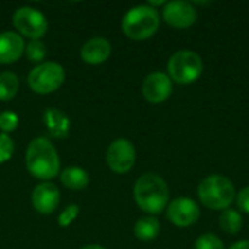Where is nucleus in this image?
<instances>
[{
    "instance_id": "obj_21",
    "label": "nucleus",
    "mask_w": 249,
    "mask_h": 249,
    "mask_svg": "<svg viewBox=\"0 0 249 249\" xmlns=\"http://www.w3.org/2000/svg\"><path fill=\"white\" fill-rule=\"evenodd\" d=\"M19 125V117L12 111L0 112V131L3 134H9L15 131Z\"/></svg>"
},
{
    "instance_id": "obj_6",
    "label": "nucleus",
    "mask_w": 249,
    "mask_h": 249,
    "mask_svg": "<svg viewBox=\"0 0 249 249\" xmlns=\"http://www.w3.org/2000/svg\"><path fill=\"white\" fill-rule=\"evenodd\" d=\"M66 73L63 66L54 61L41 63L31 70L28 74V85L29 88L39 95L53 93L57 90L64 82Z\"/></svg>"
},
{
    "instance_id": "obj_24",
    "label": "nucleus",
    "mask_w": 249,
    "mask_h": 249,
    "mask_svg": "<svg viewBox=\"0 0 249 249\" xmlns=\"http://www.w3.org/2000/svg\"><path fill=\"white\" fill-rule=\"evenodd\" d=\"M77 216H79V206L77 204H71V206L66 207L60 213V216H58V225L61 228H67V226H70L77 219Z\"/></svg>"
},
{
    "instance_id": "obj_7",
    "label": "nucleus",
    "mask_w": 249,
    "mask_h": 249,
    "mask_svg": "<svg viewBox=\"0 0 249 249\" xmlns=\"http://www.w3.org/2000/svg\"><path fill=\"white\" fill-rule=\"evenodd\" d=\"M12 20L15 28L23 36H28L31 39H41L48 29V20L44 13L31 6L16 9Z\"/></svg>"
},
{
    "instance_id": "obj_3",
    "label": "nucleus",
    "mask_w": 249,
    "mask_h": 249,
    "mask_svg": "<svg viewBox=\"0 0 249 249\" xmlns=\"http://www.w3.org/2000/svg\"><path fill=\"white\" fill-rule=\"evenodd\" d=\"M160 23L159 13L149 4H140L131 7L123 18V32L136 41H143L155 35Z\"/></svg>"
},
{
    "instance_id": "obj_8",
    "label": "nucleus",
    "mask_w": 249,
    "mask_h": 249,
    "mask_svg": "<svg viewBox=\"0 0 249 249\" xmlns=\"http://www.w3.org/2000/svg\"><path fill=\"white\" fill-rule=\"evenodd\" d=\"M136 162V149L127 139L114 140L107 150V163L117 174L128 172Z\"/></svg>"
},
{
    "instance_id": "obj_12",
    "label": "nucleus",
    "mask_w": 249,
    "mask_h": 249,
    "mask_svg": "<svg viewBox=\"0 0 249 249\" xmlns=\"http://www.w3.org/2000/svg\"><path fill=\"white\" fill-rule=\"evenodd\" d=\"M32 206L41 214H51L60 203V191L51 182H42L32 191Z\"/></svg>"
},
{
    "instance_id": "obj_9",
    "label": "nucleus",
    "mask_w": 249,
    "mask_h": 249,
    "mask_svg": "<svg viewBox=\"0 0 249 249\" xmlns=\"http://www.w3.org/2000/svg\"><path fill=\"white\" fill-rule=\"evenodd\" d=\"M163 19L168 25L174 28H190L197 20V12L193 3L185 0L169 1L163 7Z\"/></svg>"
},
{
    "instance_id": "obj_18",
    "label": "nucleus",
    "mask_w": 249,
    "mask_h": 249,
    "mask_svg": "<svg viewBox=\"0 0 249 249\" xmlns=\"http://www.w3.org/2000/svg\"><path fill=\"white\" fill-rule=\"evenodd\" d=\"M19 89V79L12 71L0 73V101H10L16 96Z\"/></svg>"
},
{
    "instance_id": "obj_5",
    "label": "nucleus",
    "mask_w": 249,
    "mask_h": 249,
    "mask_svg": "<svg viewBox=\"0 0 249 249\" xmlns=\"http://www.w3.org/2000/svg\"><path fill=\"white\" fill-rule=\"evenodd\" d=\"M204 70V64L201 57L190 50H181L172 54L168 61V71L171 80L188 85L196 82Z\"/></svg>"
},
{
    "instance_id": "obj_25",
    "label": "nucleus",
    "mask_w": 249,
    "mask_h": 249,
    "mask_svg": "<svg viewBox=\"0 0 249 249\" xmlns=\"http://www.w3.org/2000/svg\"><path fill=\"white\" fill-rule=\"evenodd\" d=\"M236 203L239 210H242L244 213H249V185L239 191V194L236 196Z\"/></svg>"
},
{
    "instance_id": "obj_10",
    "label": "nucleus",
    "mask_w": 249,
    "mask_h": 249,
    "mask_svg": "<svg viewBox=\"0 0 249 249\" xmlns=\"http://www.w3.org/2000/svg\"><path fill=\"white\" fill-rule=\"evenodd\" d=\"M168 219L179 228H187L194 225L200 217V209L196 201H193L188 197H179L169 203Z\"/></svg>"
},
{
    "instance_id": "obj_27",
    "label": "nucleus",
    "mask_w": 249,
    "mask_h": 249,
    "mask_svg": "<svg viewBox=\"0 0 249 249\" xmlns=\"http://www.w3.org/2000/svg\"><path fill=\"white\" fill-rule=\"evenodd\" d=\"M82 249H105L104 247H99V245H86V247H83Z\"/></svg>"
},
{
    "instance_id": "obj_19",
    "label": "nucleus",
    "mask_w": 249,
    "mask_h": 249,
    "mask_svg": "<svg viewBox=\"0 0 249 249\" xmlns=\"http://www.w3.org/2000/svg\"><path fill=\"white\" fill-rule=\"evenodd\" d=\"M219 223L222 231L231 235H236L242 229V216L233 209H226L222 212L219 217Z\"/></svg>"
},
{
    "instance_id": "obj_15",
    "label": "nucleus",
    "mask_w": 249,
    "mask_h": 249,
    "mask_svg": "<svg viewBox=\"0 0 249 249\" xmlns=\"http://www.w3.org/2000/svg\"><path fill=\"white\" fill-rule=\"evenodd\" d=\"M44 124L48 133L55 139H66L70 134V118L57 108H48L44 112Z\"/></svg>"
},
{
    "instance_id": "obj_11",
    "label": "nucleus",
    "mask_w": 249,
    "mask_h": 249,
    "mask_svg": "<svg viewBox=\"0 0 249 249\" xmlns=\"http://www.w3.org/2000/svg\"><path fill=\"white\" fill-rule=\"evenodd\" d=\"M142 93L146 101L152 104H160L166 101L172 93V80L162 71L150 73L142 85Z\"/></svg>"
},
{
    "instance_id": "obj_17",
    "label": "nucleus",
    "mask_w": 249,
    "mask_h": 249,
    "mask_svg": "<svg viewBox=\"0 0 249 249\" xmlns=\"http://www.w3.org/2000/svg\"><path fill=\"white\" fill-rule=\"evenodd\" d=\"M159 232H160V223L158 219L152 216L139 219L134 226V235L140 241H152L159 235Z\"/></svg>"
},
{
    "instance_id": "obj_26",
    "label": "nucleus",
    "mask_w": 249,
    "mask_h": 249,
    "mask_svg": "<svg viewBox=\"0 0 249 249\" xmlns=\"http://www.w3.org/2000/svg\"><path fill=\"white\" fill-rule=\"evenodd\" d=\"M229 249H249V241H239V242H235Z\"/></svg>"
},
{
    "instance_id": "obj_1",
    "label": "nucleus",
    "mask_w": 249,
    "mask_h": 249,
    "mask_svg": "<svg viewBox=\"0 0 249 249\" xmlns=\"http://www.w3.org/2000/svg\"><path fill=\"white\" fill-rule=\"evenodd\" d=\"M26 168L38 179L55 178L60 171V158L54 144L45 137L34 139L26 149Z\"/></svg>"
},
{
    "instance_id": "obj_13",
    "label": "nucleus",
    "mask_w": 249,
    "mask_h": 249,
    "mask_svg": "<svg viewBox=\"0 0 249 249\" xmlns=\"http://www.w3.org/2000/svg\"><path fill=\"white\" fill-rule=\"evenodd\" d=\"M25 42L22 35L6 31L0 34V63L1 64H10L18 61L25 50Z\"/></svg>"
},
{
    "instance_id": "obj_14",
    "label": "nucleus",
    "mask_w": 249,
    "mask_h": 249,
    "mask_svg": "<svg viewBox=\"0 0 249 249\" xmlns=\"http://www.w3.org/2000/svg\"><path fill=\"white\" fill-rule=\"evenodd\" d=\"M111 54V44L102 36H95L86 41L80 50V57L88 64H102Z\"/></svg>"
},
{
    "instance_id": "obj_20",
    "label": "nucleus",
    "mask_w": 249,
    "mask_h": 249,
    "mask_svg": "<svg viewBox=\"0 0 249 249\" xmlns=\"http://www.w3.org/2000/svg\"><path fill=\"white\" fill-rule=\"evenodd\" d=\"M25 51H26L28 60L34 63L42 61L47 55V47L41 39H31V42L25 47Z\"/></svg>"
},
{
    "instance_id": "obj_4",
    "label": "nucleus",
    "mask_w": 249,
    "mask_h": 249,
    "mask_svg": "<svg viewBox=\"0 0 249 249\" xmlns=\"http://www.w3.org/2000/svg\"><path fill=\"white\" fill-rule=\"evenodd\" d=\"M201 203L212 210H226L236 197L235 185L223 175H209L198 185Z\"/></svg>"
},
{
    "instance_id": "obj_2",
    "label": "nucleus",
    "mask_w": 249,
    "mask_h": 249,
    "mask_svg": "<svg viewBox=\"0 0 249 249\" xmlns=\"http://www.w3.org/2000/svg\"><path fill=\"white\" fill-rule=\"evenodd\" d=\"M134 200L143 212L159 214L166 209L169 201L168 184L156 174H144L136 181Z\"/></svg>"
},
{
    "instance_id": "obj_22",
    "label": "nucleus",
    "mask_w": 249,
    "mask_h": 249,
    "mask_svg": "<svg viewBox=\"0 0 249 249\" xmlns=\"http://www.w3.org/2000/svg\"><path fill=\"white\" fill-rule=\"evenodd\" d=\"M194 249H225V245L216 235L206 233L196 241Z\"/></svg>"
},
{
    "instance_id": "obj_23",
    "label": "nucleus",
    "mask_w": 249,
    "mask_h": 249,
    "mask_svg": "<svg viewBox=\"0 0 249 249\" xmlns=\"http://www.w3.org/2000/svg\"><path fill=\"white\" fill-rule=\"evenodd\" d=\"M13 150H15V144L9 137V134L0 133V163L7 162L12 158Z\"/></svg>"
},
{
    "instance_id": "obj_16",
    "label": "nucleus",
    "mask_w": 249,
    "mask_h": 249,
    "mask_svg": "<svg viewBox=\"0 0 249 249\" xmlns=\"http://www.w3.org/2000/svg\"><path fill=\"white\" fill-rule=\"evenodd\" d=\"M61 184L70 190H83L89 184V175L85 169L79 166L66 168L60 175Z\"/></svg>"
}]
</instances>
